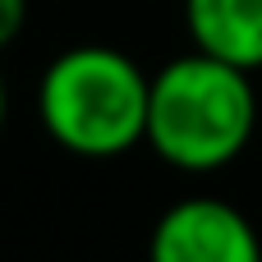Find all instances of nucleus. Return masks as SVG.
Wrapping results in <instances>:
<instances>
[{
    "instance_id": "nucleus-1",
    "label": "nucleus",
    "mask_w": 262,
    "mask_h": 262,
    "mask_svg": "<svg viewBox=\"0 0 262 262\" xmlns=\"http://www.w3.org/2000/svg\"><path fill=\"white\" fill-rule=\"evenodd\" d=\"M258 129V92L249 69L216 55H180L152 74L147 92V147L189 175L230 166Z\"/></svg>"
},
{
    "instance_id": "nucleus-2",
    "label": "nucleus",
    "mask_w": 262,
    "mask_h": 262,
    "mask_svg": "<svg viewBox=\"0 0 262 262\" xmlns=\"http://www.w3.org/2000/svg\"><path fill=\"white\" fill-rule=\"evenodd\" d=\"M152 74L120 46H74L55 55L37 88L46 134L74 157H120L147 138Z\"/></svg>"
},
{
    "instance_id": "nucleus-3",
    "label": "nucleus",
    "mask_w": 262,
    "mask_h": 262,
    "mask_svg": "<svg viewBox=\"0 0 262 262\" xmlns=\"http://www.w3.org/2000/svg\"><path fill=\"white\" fill-rule=\"evenodd\" d=\"M147 262H262L253 221L221 198H184L152 226Z\"/></svg>"
},
{
    "instance_id": "nucleus-4",
    "label": "nucleus",
    "mask_w": 262,
    "mask_h": 262,
    "mask_svg": "<svg viewBox=\"0 0 262 262\" xmlns=\"http://www.w3.org/2000/svg\"><path fill=\"white\" fill-rule=\"evenodd\" d=\"M193 51L235 69H262V0H184Z\"/></svg>"
},
{
    "instance_id": "nucleus-5",
    "label": "nucleus",
    "mask_w": 262,
    "mask_h": 262,
    "mask_svg": "<svg viewBox=\"0 0 262 262\" xmlns=\"http://www.w3.org/2000/svg\"><path fill=\"white\" fill-rule=\"evenodd\" d=\"M23 18H28V0H0V51L23 32Z\"/></svg>"
},
{
    "instance_id": "nucleus-6",
    "label": "nucleus",
    "mask_w": 262,
    "mask_h": 262,
    "mask_svg": "<svg viewBox=\"0 0 262 262\" xmlns=\"http://www.w3.org/2000/svg\"><path fill=\"white\" fill-rule=\"evenodd\" d=\"M0 129H5V74H0Z\"/></svg>"
}]
</instances>
